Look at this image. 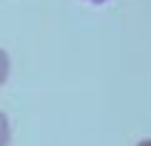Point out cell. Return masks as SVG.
I'll list each match as a JSON object with an SVG mask.
<instances>
[{
	"label": "cell",
	"instance_id": "cell-2",
	"mask_svg": "<svg viewBox=\"0 0 151 146\" xmlns=\"http://www.w3.org/2000/svg\"><path fill=\"white\" fill-rule=\"evenodd\" d=\"M139 146H151V141H141V144Z\"/></svg>",
	"mask_w": 151,
	"mask_h": 146
},
{
	"label": "cell",
	"instance_id": "cell-1",
	"mask_svg": "<svg viewBox=\"0 0 151 146\" xmlns=\"http://www.w3.org/2000/svg\"><path fill=\"white\" fill-rule=\"evenodd\" d=\"M88 3H96V5H101V3H106V0H88Z\"/></svg>",
	"mask_w": 151,
	"mask_h": 146
}]
</instances>
